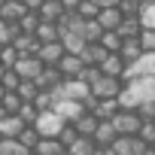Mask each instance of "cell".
<instances>
[{
    "label": "cell",
    "instance_id": "cell-26",
    "mask_svg": "<svg viewBox=\"0 0 155 155\" xmlns=\"http://www.w3.org/2000/svg\"><path fill=\"white\" fill-rule=\"evenodd\" d=\"M15 94H18L25 104H31V101L40 94V88H37V82H34V79H21V82H18V88H15Z\"/></svg>",
    "mask_w": 155,
    "mask_h": 155
},
{
    "label": "cell",
    "instance_id": "cell-35",
    "mask_svg": "<svg viewBox=\"0 0 155 155\" xmlns=\"http://www.w3.org/2000/svg\"><path fill=\"white\" fill-rule=\"evenodd\" d=\"M37 113H40V110H37L34 104H21V110H18V116H21V122H25V125H34Z\"/></svg>",
    "mask_w": 155,
    "mask_h": 155
},
{
    "label": "cell",
    "instance_id": "cell-40",
    "mask_svg": "<svg viewBox=\"0 0 155 155\" xmlns=\"http://www.w3.org/2000/svg\"><path fill=\"white\" fill-rule=\"evenodd\" d=\"M140 6H155V0H140Z\"/></svg>",
    "mask_w": 155,
    "mask_h": 155
},
{
    "label": "cell",
    "instance_id": "cell-9",
    "mask_svg": "<svg viewBox=\"0 0 155 155\" xmlns=\"http://www.w3.org/2000/svg\"><path fill=\"white\" fill-rule=\"evenodd\" d=\"M116 155H143L146 152V143L140 137H116V143L110 146Z\"/></svg>",
    "mask_w": 155,
    "mask_h": 155
},
{
    "label": "cell",
    "instance_id": "cell-34",
    "mask_svg": "<svg viewBox=\"0 0 155 155\" xmlns=\"http://www.w3.org/2000/svg\"><path fill=\"white\" fill-rule=\"evenodd\" d=\"M137 40H140V46H143V52H155V31H149V28H143Z\"/></svg>",
    "mask_w": 155,
    "mask_h": 155
},
{
    "label": "cell",
    "instance_id": "cell-15",
    "mask_svg": "<svg viewBox=\"0 0 155 155\" xmlns=\"http://www.w3.org/2000/svg\"><path fill=\"white\" fill-rule=\"evenodd\" d=\"M67 9H64V3L61 0H43V6L37 9V15H40V21H61V15H64Z\"/></svg>",
    "mask_w": 155,
    "mask_h": 155
},
{
    "label": "cell",
    "instance_id": "cell-13",
    "mask_svg": "<svg viewBox=\"0 0 155 155\" xmlns=\"http://www.w3.org/2000/svg\"><path fill=\"white\" fill-rule=\"evenodd\" d=\"M101 73L104 76H116V79H122L125 76V58L119 52H110L104 61H101Z\"/></svg>",
    "mask_w": 155,
    "mask_h": 155
},
{
    "label": "cell",
    "instance_id": "cell-20",
    "mask_svg": "<svg viewBox=\"0 0 155 155\" xmlns=\"http://www.w3.org/2000/svg\"><path fill=\"white\" fill-rule=\"evenodd\" d=\"M116 128H113V122H97V131H94V146H113L116 143Z\"/></svg>",
    "mask_w": 155,
    "mask_h": 155
},
{
    "label": "cell",
    "instance_id": "cell-39",
    "mask_svg": "<svg viewBox=\"0 0 155 155\" xmlns=\"http://www.w3.org/2000/svg\"><path fill=\"white\" fill-rule=\"evenodd\" d=\"M94 3L104 9V6H119V0H94Z\"/></svg>",
    "mask_w": 155,
    "mask_h": 155
},
{
    "label": "cell",
    "instance_id": "cell-18",
    "mask_svg": "<svg viewBox=\"0 0 155 155\" xmlns=\"http://www.w3.org/2000/svg\"><path fill=\"white\" fill-rule=\"evenodd\" d=\"M122 18H125V15H122L119 6H104V9L97 12V21H101L104 31H116V28L122 25Z\"/></svg>",
    "mask_w": 155,
    "mask_h": 155
},
{
    "label": "cell",
    "instance_id": "cell-31",
    "mask_svg": "<svg viewBox=\"0 0 155 155\" xmlns=\"http://www.w3.org/2000/svg\"><path fill=\"white\" fill-rule=\"evenodd\" d=\"M18 82H21V76H18L15 70H6L3 76H0V85H3L6 91H15V88H18Z\"/></svg>",
    "mask_w": 155,
    "mask_h": 155
},
{
    "label": "cell",
    "instance_id": "cell-27",
    "mask_svg": "<svg viewBox=\"0 0 155 155\" xmlns=\"http://www.w3.org/2000/svg\"><path fill=\"white\" fill-rule=\"evenodd\" d=\"M15 140H18V143H21L25 149H34V146L40 143V134L34 131V125H25V131H21V134H18Z\"/></svg>",
    "mask_w": 155,
    "mask_h": 155
},
{
    "label": "cell",
    "instance_id": "cell-2",
    "mask_svg": "<svg viewBox=\"0 0 155 155\" xmlns=\"http://www.w3.org/2000/svg\"><path fill=\"white\" fill-rule=\"evenodd\" d=\"M64 119L55 113V110H43V113H37V119H34V131L40 134V137H49V140H58V134L64 131Z\"/></svg>",
    "mask_w": 155,
    "mask_h": 155
},
{
    "label": "cell",
    "instance_id": "cell-1",
    "mask_svg": "<svg viewBox=\"0 0 155 155\" xmlns=\"http://www.w3.org/2000/svg\"><path fill=\"white\" fill-rule=\"evenodd\" d=\"M143 104H155V76L125 79V88L119 94V107L122 110H137Z\"/></svg>",
    "mask_w": 155,
    "mask_h": 155
},
{
    "label": "cell",
    "instance_id": "cell-16",
    "mask_svg": "<svg viewBox=\"0 0 155 155\" xmlns=\"http://www.w3.org/2000/svg\"><path fill=\"white\" fill-rule=\"evenodd\" d=\"M107 55H110V52H107L101 43H88V46L79 52V58H82V64H85V67H101V61H104Z\"/></svg>",
    "mask_w": 155,
    "mask_h": 155
},
{
    "label": "cell",
    "instance_id": "cell-41",
    "mask_svg": "<svg viewBox=\"0 0 155 155\" xmlns=\"http://www.w3.org/2000/svg\"><path fill=\"white\" fill-rule=\"evenodd\" d=\"M3 94H6V88H3V85H0V97H3Z\"/></svg>",
    "mask_w": 155,
    "mask_h": 155
},
{
    "label": "cell",
    "instance_id": "cell-8",
    "mask_svg": "<svg viewBox=\"0 0 155 155\" xmlns=\"http://www.w3.org/2000/svg\"><path fill=\"white\" fill-rule=\"evenodd\" d=\"M67 125H73L79 116H85V107H82V101H55V107H52Z\"/></svg>",
    "mask_w": 155,
    "mask_h": 155
},
{
    "label": "cell",
    "instance_id": "cell-3",
    "mask_svg": "<svg viewBox=\"0 0 155 155\" xmlns=\"http://www.w3.org/2000/svg\"><path fill=\"white\" fill-rule=\"evenodd\" d=\"M91 94V88L76 76V79H61L58 88H52V97L55 101H85Z\"/></svg>",
    "mask_w": 155,
    "mask_h": 155
},
{
    "label": "cell",
    "instance_id": "cell-36",
    "mask_svg": "<svg viewBox=\"0 0 155 155\" xmlns=\"http://www.w3.org/2000/svg\"><path fill=\"white\" fill-rule=\"evenodd\" d=\"M76 137H79V134H76V128H73V125H64V131L58 134V140H61V146H64V149H67Z\"/></svg>",
    "mask_w": 155,
    "mask_h": 155
},
{
    "label": "cell",
    "instance_id": "cell-38",
    "mask_svg": "<svg viewBox=\"0 0 155 155\" xmlns=\"http://www.w3.org/2000/svg\"><path fill=\"white\" fill-rule=\"evenodd\" d=\"M94 155H116V152H113L110 146H97V149H94Z\"/></svg>",
    "mask_w": 155,
    "mask_h": 155
},
{
    "label": "cell",
    "instance_id": "cell-30",
    "mask_svg": "<svg viewBox=\"0 0 155 155\" xmlns=\"http://www.w3.org/2000/svg\"><path fill=\"white\" fill-rule=\"evenodd\" d=\"M101 6L91 3V0H79V9H76V15H82V18H97Z\"/></svg>",
    "mask_w": 155,
    "mask_h": 155
},
{
    "label": "cell",
    "instance_id": "cell-24",
    "mask_svg": "<svg viewBox=\"0 0 155 155\" xmlns=\"http://www.w3.org/2000/svg\"><path fill=\"white\" fill-rule=\"evenodd\" d=\"M34 155H61L64 152V146H61V140H49V137H40V143L31 149Z\"/></svg>",
    "mask_w": 155,
    "mask_h": 155
},
{
    "label": "cell",
    "instance_id": "cell-37",
    "mask_svg": "<svg viewBox=\"0 0 155 155\" xmlns=\"http://www.w3.org/2000/svg\"><path fill=\"white\" fill-rule=\"evenodd\" d=\"M25 6H28V9H31V12H37V9H40V6H43V0H25Z\"/></svg>",
    "mask_w": 155,
    "mask_h": 155
},
{
    "label": "cell",
    "instance_id": "cell-48",
    "mask_svg": "<svg viewBox=\"0 0 155 155\" xmlns=\"http://www.w3.org/2000/svg\"><path fill=\"white\" fill-rule=\"evenodd\" d=\"M152 146H155V143H152Z\"/></svg>",
    "mask_w": 155,
    "mask_h": 155
},
{
    "label": "cell",
    "instance_id": "cell-7",
    "mask_svg": "<svg viewBox=\"0 0 155 155\" xmlns=\"http://www.w3.org/2000/svg\"><path fill=\"white\" fill-rule=\"evenodd\" d=\"M12 70L21 76V79H37V76L43 73V61L37 55H18V61H15Z\"/></svg>",
    "mask_w": 155,
    "mask_h": 155
},
{
    "label": "cell",
    "instance_id": "cell-11",
    "mask_svg": "<svg viewBox=\"0 0 155 155\" xmlns=\"http://www.w3.org/2000/svg\"><path fill=\"white\" fill-rule=\"evenodd\" d=\"M37 58L43 61V67H58V61L64 58V46H61V40H58V43H43V46L37 49Z\"/></svg>",
    "mask_w": 155,
    "mask_h": 155
},
{
    "label": "cell",
    "instance_id": "cell-14",
    "mask_svg": "<svg viewBox=\"0 0 155 155\" xmlns=\"http://www.w3.org/2000/svg\"><path fill=\"white\" fill-rule=\"evenodd\" d=\"M119 110H122V107H119V97H107V101H97V104H94L91 116H94L97 122H113V116H116Z\"/></svg>",
    "mask_w": 155,
    "mask_h": 155
},
{
    "label": "cell",
    "instance_id": "cell-5",
    "mask_svg": "<svg viewBox=\"0 0 155 155\" xmlns=\"http://www.w3.org/2000/svg\"><path fill=\"white\" fill-rule=\"evenodd\" d=\"M143 76H155V52H143L137 61H131L122 79H143Z\"/></svg>",
    "mask_w": 155,
    "mask_h": 155
},
{
    "label": "cell",
    "instance_id": "cell-47",
    "mask_svg": "<svg viewBox=\"0 0 155 155\" xmlns=\"http://www.w3.org/2000/svg\"><path fill=\"white\" fill-rule=\"evenodd\" d=\"M0 140H3V137H0Z\"/></svg>",
    "mask_w": 155,
    "mask_h": 155
},
{
    "label": "cell",
    "instance_id": "cell-21",
    "mask_svg": "<svg viewBox=\"0 0 155 155\" xmlns=\"http://www.w3.org/2000/svg\"><path fill=\"white\" fill-rule=\"evenodd\" d=\"M140 31H143L140 15H137V18H122V25L116 28V34H119L122 40H137V37H140Z\"/></svg>",
    "mask_w": 155,
    "mask_h": 155
},
{
    "label": "cell",
    "instance_id": "cell-33",
    "mask_svg": "<svg viewBox=\"0 0 155 155\" xmlns=\"http://www.w3.org/2000/svg\"><path fill=\"white\" fill-rule=\"evenodd\" d=\"M137 137H140V140H143L146 146H152V143H155V122H143V125H140V134H137Z\"/></svg>",
    "mask_w": 155,
    "mask_h": 155
},
{
    "label": "cell",
    "instance_id": "cell-28",
    "mask_svg": "<svg viewBox=\"0 0 155 155\" xmlns=\"http://www.w3.org/2000/svg\"><path fill=\"white\" fill-rule=\"evenodd\" d=\"M101 46H104L107 52H119V49H122V37H119L116 31H104V37H101Z\"/></svg>",
    "mask_w": 155,
    "mask_h": 155
},
{
    "label": "cell",
    "instance_id": "cell-43",
    "mask_svg": "<svg viewBox=\"0 0 155 155\" xmlns=\"http://www.w3.org/2000/svg\"><path fill=\"white\" fill-rule=\"evenodd\" d=\"M3 3H6V0H0V9H3Z\"/></svg>",
    "mask_w": 155,
    "mask_h": 155
},
{
    "label": "cell",
    "instance_id": "cell-10",
    "mask_svg": "<svg viewBox=\"0 0 155 155\" xmlns=\"http://www.w3.org/2000/svg\"><path fill=\"white\" fill-rule=\"evenodd\" d=\"M85 70V64H82V58L79 55H70V52H64V58L58 61V73L64 76V79H76Z\"/></svg>",
    "mask_w": 155,
    "mask_h": 155
},
{
    "label": "cell",
    "instance_id": "cell-25",
    "mask_svg": "<svg viewBox=\"0 0 155 155\" xmlns=\"http://www.w3.org/2000/svg\"><path fill=\"white\" fill-rule=\"evenodd\" d=\"M94 149H97V146H94V140H91V137H76V140L67 146V152H70V155H94Z\"/></svg>",
    "mask_w": 155,
    "mask_h": 155
},
{
    "label": "cell",
    "instance_id": "cell-22",
    "mask_svg": "<svg viewBox=\"0 0 155 155\" xmlns=\"http://www.w3.org/2000/svg\"><path fill=\"white\" fill-rule=\"evenodd\" d=\"M73 128H76V134L79 137H94V131H97V119L91 116V113H85V116H79L73 122Z\"/></svg>",
    "mask_w": 155,
    "mask_h": 155
},
{
    "label": "cell",
    "instance_id": "cell-32",
    "mask_svg": "<svg viewBox=\"0 0 155 155\" xmlns=\"http://www.w3.org/2000/svg\"><path fill=\"white\" fill-rule=\"evenodd\" d=\"M37 25H40V15H37V12H28V15L18 21L21 34H34V31H37Z\"/></svg>",
    "mask_w": 155,
    "mask_h": 155
},
{
    "label": "cell",
    "instance_id": "cell-19",
    "mask_svg": "<svg viewBox=\"0 0 155 155\" xmlns=\"http://www.w3.org/2000/svg\"><path fill=\"white\" fill-rule=\"evenodd\" d=\"M34 37H37L40 46H43V43H58V40H61V28H58L55 21H40L37 31H34Z\"/></svg>",
    "mask_w": 155,
    "mask_h": 155
},
{
    "label": "cell",
    "instance_id": "cell-46",
    "mask_svg": "<svg viewBox=\"0 0 155 155\" xmlns=\"http://www.w3.org/2000/svg\"><path fill=\"white\" fill-rule=\"evenodd\" d=\"M0 49H3V43H0Z\"/></svg>",
    "mask_w": 155,
    "mask_h": 155
},
{
    "label": "cell",
    "instance_id": "cell-6",
    "mask_svg": "<svg viewBox=\"0 0 155 155\" xmlns=\"http://www.w3.org/2000/svg\"><path fill=\"white\" fill-rule=\"evenodd\" d=\"M122 88H125V79H116V76H104L101 73V79L91 85V94L97 101H107V97H119Z\"/></svg>",
    "mask_w": 155,
    "mask_h": 155
},
{
    "label": "cell",
    "instance_id": "cell-45",
    "mask_svg": "<svg viewBox=\"0 0 155 155\" xmlns=\"http://www.w3.org/2000/svg\"><path fill=\"white\" fill-rule=\"evenodd\" d=\"M61 155H70V152H67V149H64V152H61Z\"/></svg>",
    "mask_w": 155,
    "mask_h": 155
},
{
    "label": "cell",
    "instance_id": "cell-44",
    "mask_svg": "<svg viewBox=\"0 0 155 155\" xmlns=\"http://www.w3.org/2000/svg\"><path fill=\"white\" fill-rule=\"evenodd\" d=\"M3 116H6V113H3V110H0V119H3Z\"/></svg>",
    "mask_w": 155,
    "mask_h": 155
},
{
    "label": "cell",
    "instance_id": "cell-17",
    "mask_svg": "<svg viewBox=\"0 0 155 155\" xmlns=\"http://www.w3.org/2000/svg\"><path fill=\"white\" fill-rule=\"evenodd\" d=\"M21 131H25L21 116H3V119H0V137H3V140H15Z\"/></svg>",
    "mask_w": 155,
    "mask_h": 155
},
{
    "label": "cell",
    "instance_id": "cell-23",
    "mask_svg": "<svg viewBox=\"0 0 155 155\" xmlns=\"http://www.w3.org/2000/svg\"><path fill=\"white\" fill-rule=\"evenodd\" d=\"M119 55L125 58V67H128L131 61H137V58L143 55V46H140V40H122V49H119Z\"/></svg>",
    "mask_w": 155,
    "mask_h": 155
},
{
    "label": "cell",
    "instance_id": "cell-4",
    "mask_svg": "<svg viewBox=\"0 0 155 155\" xmlns=\"http://www.w3.org/2000/svg\"><path fill=\"white\" fill-rule=\"evenodd\" d=\"M140 125H143V119L134 110H119L113 116V128H116L119 137H137L140 134Z\"/></svg>",
    "mask_w": 155,
    "mask_h": 155
},
{
    "label": "cell",
    "instance_id": "cell-12",
    "mask_svg": "<svg viewBox=\"0 0 155 155\" xmlns=\"http://www.w3.org/2000/svg\"><path fill=\"white\" fill-rule=\"evenodd\" d=\"M28 12H31V9L25 6V0H6V3H3V9H0V18H3V21H9V25H18Z\"/></svg>",
    "mask_w": 155,
    "mask_h": 155
},
{
    "label": "cell",
    "instance_id": "cell-42",
    "mask_svg": "<svg viewBox=\"0 0 155 155\" xmlns=\"http://www.w3.org/2000/svg\"><path fill=\"white\" fill-rule=\"evenodd\" d=\"M3 73H6V67H3V64H0V76H3Z\"/></svg>",
    "mask_w": 155,
    "mask_h": 155
},
{
    "label": "cell",
    "instance_id": "cell-29",
    "mask_svg": "<svg viewBox=\"0 0 155 155\" xmlns=\"http://www.w3.org/2000/svg\"><path fill=\"white\" fill-rule=\"evenodd\" d=\"M15 61H18L15 46H3V49H0V64H3L6 70H12V67H15Z\"/></svg>",
    "mask_w": 155,
    "mask_h": 155
}]
</instances>
